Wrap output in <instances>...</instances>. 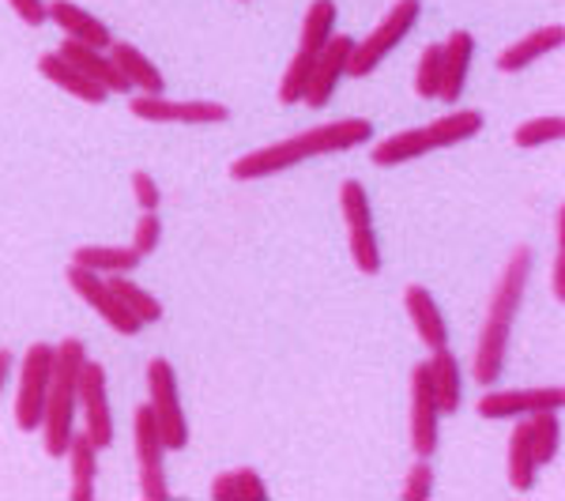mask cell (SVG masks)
I'll return each instance as SVG.
<instances>
[{"label":"cell","mask_w":565,"mask_h":501,"mask_svg":"<svg viewBox=\"0 0 565 501\" xmlns=\"http://www.w3.org/2000/svg\"><path fill=\"white\" fill-rule=\"evenodd\" d=\"M527 276H532V249L516 245V249L509 253L505 268H501L494 290H490L487 321H482V332H479L476 359H471V377H476V385H487V388L498 385L501 370H505L509 335H513V321H516V309H521Z\"/></svg>","instance_id":"cell-1"},{"label":"cell","mask_w":565,"mask_h":501,"mask_svg":"<svg viewBox=\"0 0 565 501\" xmlns=\"http://www.w3.org/2000/svg\"><path fill=\"white\" fill-rule=\"evenodd\" d=\"M373 125L366 117H340V121L317 125L309 132H298L290 140L268 143V148H257L242 159H234L231 178L234 181H257V178H271L282 174V170L298 167L306 159H317V154H335V151H351L359 143H370Z\"/></svg>","instance_id":"cell-2"},{"label":"cell","mask_w":565,"mask_h":501,"mask_svg":"<svg viewBox=\"0 0 565 501\" xmlns=\"http://www.w3.org/2000/svg\"><path fill=\"white\" fill-rule=\"evenodd\" d=\"M87 362V343L68 335L53 348V373L50 393H45L42 412V441L50 457H65L68 441L76 434V412H79V373Z\"/></svg>","instance_id":"cell-3"},{"label":"cell","mask_w":565,"mask_h":501,"mask_svg":"<svg viewBox=\"0 0 565 501\" xmlns=\"http://www.w3.org/2000/svg\"><path fill=\"white\" fill-rule=\"evenodd\" d=\"M482 132V114L479 109H457V114H445L430 125H418V129L396 132L388 140H381L373 148V162L377 167H399V162L423 159L437 148H452V143H463L471 136Z\"/></svg>","instance_id":"cell-4"},{"label":"cell","mask_w":565,"mask_h":501,"mask_svg":"<svg viewBox=\"0 0 565 501\" xmlns=\"http://www.w3.org/2000/svg\"><path fill=\"white\" fill-rule=\"evenodd\" d=\"M418 15H423V0H396V4L385 12V20L373 26L362 42H354V50L348 57V76L351 79H366L370 72L377 68L381 61H385L388 53L407 39V34H412Z\"/></svg>","instance_id":"cell-5"},{"label":"cell","mask_w":565,"mask_h":501,"mask_svg":"<svg viewBox=\"0 0 565 501\" xmlns=\"http://www.w3.org/2000/svg\"><path fill=\"white\" fill-rule=\"evenodd\" d=\"M148 407H151L154 423H159L162 445H167V449H185L189 418H185V407H181L178 373L167 359L148 362Z\"/></svg>","instance_id":"cell-6"},{"label":"cell","mask_w":565,"mask_h":501,"mask_svg":"<svg viewBox=\"0 0 565 501\" xmlns=\"http://www.w3.org/2000/svg\"><path fill=\"white\" fill-rule=\"evenodd\" d=\"M50 373H53V348L50 343H31L20 366V393H15V426L23 434H34L42 426Z\"/></svg>","instance_id":"cell-7"},{"label":"cell","mask_w":565,"mask_h":501,"mask_svg":"<svg viewBox=\"0 0 565 501\" xmlns=\"http://www.w3.org/2000/svg\"><path fill=\"white\" fill-rule=\"evenodd\" d=\"M132 437H136V463H140V494L148 501H162L170 494L167 487V463H162V434H159V423H154L151 407L140 404L132 412Z\"/></svg>","instance_id":"cell-8"},{"label":"cell","mask_w":565,"mask_h":501,"mask_svg":"<svg viewBox=\"0 0 565 501\" xmlns=\"http://www.w3.org/2000/svg\"><path fill=\"white\" fill-rule=\"evenodd\" d=\"M565 388L562 385H535V388H505V393L479 396L476 412L482 418H532L540 412H562Z\"/></svg>","instance_id":"cell-9"},{"label":"cell","mask_w":565,"mask_h":501,"mask_svg":"<svg viewBox=\"0 0 565 501\" xmlns=\"http://www.w3.org/2000/svg\"><path fill=\"white\" fill-rule=\"evenodd\" d=\"M68 287L76 290L84 302L95 309L103 321L114 328V332H121V335H136L140 332V321L129 313V309L121 306V298L109 290L106 284V276H98V271H90V268H79V264H68Z\"/></svg>","instance_id":"cell-10"},{"label":"cell","mask_w":565,"mask_h":501,"mask_svg":"<svg viewBox=\"0 0 565 501\" xmlns=\"http://www.w3.org/2000/svg\"><path fill=\"white\" fill-rule=\"evenodd\" d=\"M79 412H84V434L90 437V445L109 449L114 445V415H109L103 362H84V373H79Z\"/></svg>","instance_id":"cell-11"},{"label":"cell","mask_w":565,"mask_h":501,"mask_svg":"<svg viewBox=\"0 0 565 501\" xmlns=\"http://www.w3.org/2000/svg\"><path fill=\"white\" fill-rule=\"evenodd\" d=\"M354 50V39L351 34H332L328 39V45L321 53H317L313 68H309V84H306V95L302 103L309 109H324L328 103H332L335 87H340V79L348 76V57Z\"/></svg>","instance_id":"cell-12"},{"label":"cell","mask_w":565,"mask_h":501,"mask_svg":"<svg viewBox=\"0 0 565 501\" xmlns=\"http://www.w3.org/2000/svg\"><path fill=\"white\" fill-rule=\"evenodd\" d=\"M132 114L140 121H159V125H223L231 117V109L223 103H174L162 95H136Z\"/></svg>","instance_id":"cell-13"},{"label":"cell","mask_w":565,"mask_h":501,"mask_svg":"<svg viewBox=\"0 0 565 501\" xmlns=\"http://www.w3.org/2000/svg\"><path fill=\"white\" fill-rule=\"evenodd\" d=\"M437 423H441V412H437V399L430 388V370L426 362H418L412 370V452L415 457H434L437 449Z\"/></svg>","instance_id":"cell-14"},{"label":"cell","mask_w":565,"mask_h":501,"mask_svg":"<svg viewBox=\"0 0 565 501\" xmlns=\"http://www.w3.org/2000/svg\"><path fill=\"white\" fill-rule=\"evenodd\" d=\"M57 53L68 61V65H76L79 72H84L87 79H95L98 87H106L109 95H129V90H132L129 79L121 76V68H117L114 57H109V50H95V45L65 39Z\"/></svg>","instance_id":"cell-15"},{"label":"cell","mask_w":565,"mask_h":501,"mask_svg":"<svg viewBox=\"0 0 565 501\" xmlns=\"http://www.w3.org/2000/svg\"><path fill=\"white\" fill-rule=\"evenodd\" d=\"M45 23H57L61 31H65V39L95 45V50H109V45H114L109 26L98 20V15L84 12L79 4H68V0H50V4H45Z\"/></svg>","instance_id":"cell-16"},{"label":"cell","mask_w":565,"mask_h":501,"mask_svg":"<svg viewBox=\"0 0 565 501\" xmlns=\"http://www.w3.org/2000/svg\"><path fill=\"white\" fill-rule=\"evenodd\" d=\"M441 53H445V65H441V90H437V98L452 106V103H460V90L468 84L471 57H476V39H471V31H452L449 39L441 42Z\"/></svg>","instance_id":"cell-17"},{"label":"cell","mask_w":565,"mask_h":501,"mask_svg":"<svg viewBox=\"0 0 565 501\" xmlns=\"http://www.w3.org/2000/svg\"><path fill=\"white\" fill-rule=\"evenodd\" d=\"M562 42H565V26L562 23H546V26H540V31L527 34V39L505 45V50L498 53V72L513 76V72L535 65V61L546 57V53L562 50Z\"/></svg>","instance_id":"cell-18"},{"label":"cell","mask_w":565,"mask_h":501,"mask_svg":"<svg viewBox=\"0 0 565 501\" xmlns=\"http://www.w3.org/2000/svg\"><path fill=\"white\" fill-rule=\"evenodd\" d=\"M404 309H407L418 340H423L426 348H430V351L449 348V324H445V317H441V309H437V302L430 298V290L412 284L404 290Z\"/></svg>","instance_id":"cell-19"},{"label":"cell","mask_w":565,"mask_h":501,"mask_svg":"<svg viewBox=\"0 0 565 501\" xmlns=\"http://www.w3.org/2000/svg\"><path fill=\"white\" fill-rule=\"evenodd\" d=\"M39 72L50 79V84H57L61 90H68L72 98H79V103H87V106H103L109 98L106 87H98L95 79H87L84 72L76 65H68L61 53H45V57H39Z\"/></svg>","instance_id":"cell-20"},{"label":"cell","mask_w":565,"mask_h":501,"mask_svg":"<svg viewBox=\"0 0 565 501\" xmlns=\"http://www.w3.org/2000/svg\"><path fill=\"white\" fill-rule=\"evenodd\" d=\"M426 370H430V388L437 399V412L452 415L460 412L463 399V377H460V362L449 348H437L430 359H426Z\"/></svg>","instance_id":"cell-21"},{"label":"cell","mask_w":565,"mask_h":501,"mask_svg":"<svg viewBox=\"0 0 565 501\" xmlns=\"http://www.w3.org/2000/svg\"><path fill=\"white\" fill-rule=\"evenodd\" d=\"M109 57H114V65L121 68V76L129 79L132 90H140V95H162V90H167L159 65L148 61V53H140L136 45L114 39V45H109Z\"/></svg>","instance_id":"cell-22"},{"label":"cell","mask_w":565,"mask_h":501,"mask_svg":"<svg viewBox=\"0 0 565 501\" xmlns=\"http://www.w3.org/2000/svg\"><path fill=\"white\" fill-rule=\"evenodd\" d=\"M72 264L98 271V276H129L132 268H140L143 257L132 245H79L72 253Z\"/></svg>","instance_id":"cell-23"},{"label":"cell","mask_w":565,"mask_h":501,"mask_svg":"<svg viewBox=\"0 0 565 501\" xmlns=\"http://www.w3.org/2000/svg\"><path fill=\"white\" fill-rule=\"evenodd\" d=\"M65 457L72 471V498L90 501L95 498V482H98V449L90 445L87 434H72Z\"/></svg>","instance_id":"cell-24"},{"label":"cell","mask_w":565,"mask_h":501,"mask_svg":"<svg viewBox=\"0 0 565 501\" xmlns=\"http://www.w3.org/2000/svg\"><path fill=\"white\" fill-rule=\"evenodd\" d=\"M513 434H509V482L513 490H532L535 487V452H532V437H527V423L524 418H513Z\"/></svg>","instance_id":"cell-25"},{"label":"cell","mask_w":565,"mask_h":501,"mask_svg":"<svg viewBox=\"0 0 565 501\" xmlns=\"http://www.w3.org/2000/svg\"><path fill=\"white\" fill-rule=\"evenodd\" d=\"M212 498L215 501H264L268 487L253 468H234V471H218L212 479Z\"/></svg>","instance_id":"cell-26"},{"label":"cell","mask_w":565,"mask_h":501,"mask_svg":"<svg viewBox=\"0 0 565 501\" xmlns=\"http://www.w3.org/2000/svg\"><path fill=\"white\" fill-rule=\"evenodd\" d=\"M106 284H109V290H114L117 298H121V306L129 309L140 324H154L162 317L159 298H154L151 290H143L140 284H132L129 276H106Z\"/></svg>","instance_id":"cell-27"},{"label":"cell","mask_w":565,"mask_h":501,"mask_svg":"<svg viewBox=\"0 0 565 501\" xmlns=\"http://www.w3.org/2000/svg\"><path fill=\"white\" fill-rule=\"evenodd\" d=\"M527 423V437H532V452H535V463H551L558 460V449H562V426H558V412H540Z\"/></svg>","instance_id":"cell-28"},{"label":"cell","mask_w":565,"mask_h":501,"mask_svg":"<svg viewBox=\"0 0 565 501\" xmlns=\"http://www.w3.org/2000/svg\"><path fill=\"white\" fill-rule=\"evenodd\" d=\"M332 34H335V4L332 0H313L302 20V42H298V50L321 53Z\"/></svg>","instance_id":"cell-29"},{"label":"cell","mask_w":565,"mask_h":501,"mask_svg":"<svg viewBox=\"0 0 565 501\" xmlns=\"http://www.w3.org/2000/svg\"><path fill=\"white\" fill-rule=\"evenodd\" d=\"M313 61H317V53H309V50H298L295 57H290V65H287V72H282L279 90H276L282 106H298V103H302L306 84H309V68H313Z\"/></svg>","instance_id":"cell-30"},{"label":"cell","mask_w":565,"mask_h":501,"mask_svg":"<svg viewBox=\"0 0 565 501\" xmlns=\"http://www.w3.org/2000/svg\"><path fill=\"white\" fill-rule=\"evenodd\" d=\"M565 136V117L562 114H546V117H532L521 129L513 132L516 148H543V143H558Z\"/></svg>","instance_id":"cell-31"},{"label":"cell","mask_w":565,"mask_h":501,"mask_svg":"<svg viewBox=\"0 0 565 501\" xmlns=\"http://www.w3.org/2000/svg\"><path fill=\"white\" fill-rule=\"evenodd\" d=\"M340 215L348 223V231H359V226H373V207L370 196L359 181H343L340 185Z\"/></svg>","instance_id":"cell-32"},{"label":"cell","mask_w":565,"mask_h":501,"mask_svg":"<svg viewBox=\"0 0 565 501\" xmlns=\"http://www.w3.org/2000/svg\"><path fill=\"white\" fill-rule=\"evenodd\" d=\"M441 65H445L441 45H426L423 57H418V72H415L418 98H437V90H441Z\"/></svg>","instance_id":"cell-33"},{"label":"cell","mask_w":565,"mask_h":501,"mask_svg":"<svg viewBox=\"0 0 565 501\" xmlns=\"http://www.w3.org/2000/svg\"><path fill=\"white\" fill-rule=\"evenodd\" d=\"M351 257H354V268L366 271V276H377L381 271V249H377V234H373V226H359V231H351Z\"/></svg>","instance_id":"cell-34"},{"label":"cell","mask_w":565,"mask_h":501,"mask_svg":"<svg viewBox=\"0 0 565 501\" xmlns=\"http://www.w3.org/2000/svg\"><path fill=\"white\" fill-rule=\"evenodd\" d=\"M430 494H434V468L426 457H415L412 471H407V479H404V498L407 501H426Z\"/></svg>","instance_id":"cell-35"},{"label":"cell","mask_w":565,"mask_h":501,"mask_svg":"<svg viewBox=\"0 0 565 501\" xmlns=\"http://www.w3.org/2000/svg\"><path fill=\"white\" fill-rule=\"evenodd\" d=\"M159 238H162V223H159V212H143L140 223H136V234H132V249L140 253L143 260L159 249Z\"/></svg>","instance_id":"cell-36"},{"label":"cell","mask_w":565,"mask_h":501,"mask_svg":"<svg viewBox=\"0 0 565 501\" xmlns=\"http://www.w3.org/2000/svg\"><path fill=\"white\" fill-rule=\"evenodd\" d=\"M132 196L143 212H159V185H154V178L148 170H136L132 174Z\"/></svg>","instance_id":"cell-37"},{"label":"cell","mask_w":565,"mask_h":501,"mask_svg":"<svg viewBox=\"0 0 565 501\" xmlns=\"http://www.w3.org/2000/svg\"><path fill=\"white\" fill-rule=\"evenodd\" d=\"M8 8H12V12L31 26L45 23V0H8Z\"/></svg>","instance_id":"cell-38"},{"label":"cell","mask_w":565,"mask_h":501,"mask_svg":"<svg viewBox=\"0 0 565 501\" xmlns=\"http://www.w3.org/2000/svg\"><path fill=\"white\" fill-rule=\"evenodd\" d=\"M551 295H554V302H565V245L554 249V260H551Z\"/></svg>","instance_id":"cell-39"},{"label":"cell","mask_w":565,"mask_h":501,"mask_svg":"<svg viewBox=\"0 0 565 501\" xmlns=\"http://www.w3.org/2000/svg\"><path fill=\"white\" fill-rule=\"evenodd\" d=\"M8 373H12V351L0 348V393H4V385H8Z\"/></svg>","instance_id":"cell-40"}]
</instances>
